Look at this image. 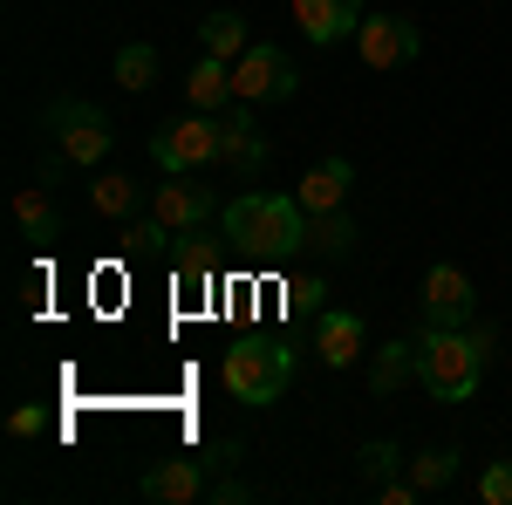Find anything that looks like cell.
<instances>
[{
	"instance_id": "4316f807",
	"label": "cell",
	"mask_w": 512,
	"mask_h": 505,
	"mask_svg": "<svg viewBox=\"0 0 512 505\" xmlns=\"http://www.w3.org/2000/svg\"><path fill=\"white\" fill-rule=\"evenodd\" d=\"M7 430H14V437H41V430H48V410H41V403H21V410L7 417Z\"/></svg>"
},
{
	"instance_id": "603a6c76",
	"label": "cell",
	"mask_w": 512,
	"mask_h": 505,
	"mask_svg": "<svg viewBox=\"0 0 512 505\" xmlns=\"http://www.w3.org/2000/svg\"><path fill=\"white\" fill-rule=\"evenodd\" d=\"M396 465H403V451H396L390 437H376V444H362V478H369V485H383V478H390Z\"/></svg>"
},
{
	"instance_id": "5b68a950",
	"label": "cell",
	"mask_w": 512,
	"mask_h": 505,
	"mask_svg": "<svg viewBox=\"0 0 512 505\" xmlns=\"http://www.w3.org/2000/svg\"><path fill=\"white\" fill-rule=\"evenodd\" d=\"M151 157H158L164 171H205V164H219V117L198 110V117L158 123L151 130Z\"/></svg>"
},
{
	"instance_id": "4fadbf2b",
	"label": "cell",
	"mask_w": 512,
	"mask_h": 505,
	"mask_svg": "<svg viewBox=\"0 0 512 505\" xmlns=\"http://www.w3.org/2000/svg\"><path fill=\"white\" fill-rule=\"evenodd\" d=\"M294 28L315 41V48H328V41L362 28V0H294Z\"/></svg>"
},
{
	"instance_id": "8fae6325",
	"label": "cell",
	"mask_w": 512,
	"mask_h": 505,
	"mask_svg": "<svg viewBox=\"0 0 512 505\" xmlns=\"http://www.w3.org/2000/svg\"><path fill=\"white\" fill-rule=\"evenodd\" d=\"M212 492V465L205 458H164L144 471V499L151 505H198Z\"/></svg>"
},
{
	"instance_id": "8992f818",
	"label": "cell",
	"mask_w": 512,
	"mask_h": 505,
	"mask_svg": "<svg viewBox=\"0 0 512 505\" xmlns=\"http://www.w3.org/2000/svg\"><path fill=\"white\" fill-rule=\"evenodd\" d=\"M294 82H301L294 76V55L274 48V41H253V48L233 62V96L239 103H287Z\"/></svg>"
},
{
	"instance_id": "6da1fadb",
	"label": "cell",
	"mask_w": 512,
	"mask_h": 505,
	"mask_svg": "<svg viewBox=\"0 0 512 505\" xmlns=\"http://www.w3.org/2000/svg\"><path fill=\"white\" fill-rule=\"evenodd\" d=\"M219 233L233 239L246 260H294L308 233H315V212L301 198H280V192H246L219 212Z\"/></svg>"
},
{
	"instance_id": "52a82bcc",
	"label": "cell",
	"mask_w": 512,
	"mask_h": 505,
	"mask_svg": "<svg viewBox=\"0 0 512 505\" xmlns=\"http://www.w3.org/2000/svg\"><path fill=\"white\" fill-rule=\"evenodd\" d=\"M355 55H362V69H410V62L424 55V35H417V21H403V14H362Z\"/></svg>"
},
{
	"instance_id": "7a4b0ae2",
	"label": "cell",
	"mask_w": 512,
	"mask_h": 505,
	"mask_svg": "<svg viewBox=\"0 0 512 505\" xmlns=\"http://www.w3.org/2000/svg\"><path fill=\"white\" fill-rule=\"evenodd\" d=\"M492 362V328H424L417 342V383L431 389L437 403H465L478 396V376Z\"/></svg>"
},
{
	"instance_id": "ba28073f",
	"label": "cell",
	"mask_w": 512,
	"mask_h": 505,
	"mask_svg": "<svg viewBox=\"0 0 512 505\" xmlns=\"http://www.w3.org/2000/svg\"><path fill=\"white\" fill-rule=\"evenodd\" d=\"M219 205H212V192L205 185H192V171H164V185L151 192V219H158L164 233H205V219H212Z\"/></svg>"
},
{
	"instance_id": "30bf717a",
	"label": "cell",
	"mask_w": 512,
	"mask_h": 505,
	"mask_svg": "<svg viewBox=\"0 0 512 505\" xmlns=\"http://www.w3.org/2000/svg\"><path fill=\"white\" fill-rule=\"evenodd\" d=\"M267 137H260V123H253V103H239L233 96V110L219 117V164L233 171V178H260L267 171Z\"/></svg>"
},
{
	"instance_id": "d6986e66",
	"label": "cell",
	"mask_w": 512,
	"mask_h": 505,
	"mask_svg": "<svg viewBox=\"0 0 512 505\" xmlns=\"http://www.w3.org/2000/svg\"><path fill=\"white\" fill-rule=\"evenodd\" d=\"M137 198H144V192H137V178H123V171H103V178L89 185V205H96L103 219H130Z\"/></svg>"
},
{
	"instance_id": "2e32d148",
	"label": "cell",
	"mask_w": 512,
	"mask_h": 505,
	"mask_svg": "<svg viewBox=\"0 0 512 505\" xmlns=\"http://www.w3.org/2000/svg\"><path fill=\"white\" fill-rule=\"evenodd\" d=\"M198 41H205V55H219V62H239V55L253 48V35H246V14H233V7L205 14V21H198Z\"/></svg>"
},
{
	"instance_id": "d4e9b609",
	"label": "cell",
	"mask_w": 512,
	"mask_h": 505,
	"mask_svg": "<svg viewBox=\"0 0 512 505\" xmlns=\"http://www.w3.org/2000/svg\"><path fill=\"white\" fill-rule=\"evenodd\" d=\"M178 280H185V287L212 280V246H185V253H178Z\"/></svg>"
},
{
	"instance_id": "3957f363",
	"label": "cell",
	"mask_w": 512,
	"mask_h": 505,
	"mask_svg": "<svg viewBox=\"0 0 512 505\" xmlns=\"http://www.w3.org/2000/svg\"><path fill=\"white\" fill-rule=\"evenodd\" d=\"M287 383H294V349H287V342L253 335V342L226 349V396H233V403L267 410V403H280V389H287Z\"/></svg>"
},
{
	"instance_id": "9c48e42d",
	"label": "cell",
	"mask_w": 512,
	"mask_h": 505,
	"mask_svg": "<svg viewBox=\"0 0 512 505\" xmlns=\"http://www.w3.org/2000/svg\"><path fill=\"white\" fill-rule=\"evenodd\" d=\"M424 328H465L478 314V294H472V273L451 267V260H437L431 273H424Z\"/></svg>"
},
{
	"instance_id": "9a60e30c",
	"label": "cell",
	"mask_w": 512,
	"mask_h": 505,
	"mask_svg": "<svg viewBox=\"0 0 512 505\" xmlns=\"http://www.w3.org/2000/svg\"><path fill=\"white\" fill-rule=\"evenodd\" d=\"M185 96H192V110H226L233 103V62L198 55V69L185 76Z\"/></svg>"
},
{
	"instance_id": "f1b7e54d",
	"label": "cell",
	"mask_w": 512,
	"mask_h": 505,
	"mask_svg": "<svg viewBox=\"0 0 512 505\" xmlns=\"http://www.w3.org/2000/svg\"><path fill=\"white\" fill-rule=\"evenodd\" d=\"M205 499H219V505H239V499H253V485H239V478H219Z\"/></svg>"
},
{
	"instance_id": "7c38bea8",
	"label": "cell",
	"mask_w": 512,
	"mask_h": 505,
	"mask_svg": "<svg viewBox=\"0 0 512 505\" xmlns=\"http://www.w3.org/2000/svg\"><path fill=\"white\" fill-rule=\"evenodd\" d=\"M362 342H369L362 314H349V308H321L315 314V355L328 362V369H349L355 355H362Z\"/></svg>"
},
{
	"instance_id": "7402d4cb",
	"label": "cell",
	"mask_w": 512,
	"mask_h": 505,
	"mask_svg": "<svg viewBox=\"0 0 512 505\" xmlns=\"http://www.w3.org/2000/svg\"><path fill=\"white\" fill-rule=\"evenodd\" d=\"M110 76H117L123 89H151V82H158V48H151V41H130V48H117Z\"/></svg>"
},
{
	"instance_id": "ac0fdd59",
	"label": "cell",
	"mask_w": 512,
	"mask_h": 505,
	"mask_svg": "<svg viewBox=\"0 0 512 505\" xmlns=\"http://www.w3.org/2000/svg\"><path fill=\"white\" fill-rule=\"evenodd\" d=\"M458 465H465V451H458V444H437L424 458H410V485H417V492H444V485L458 478Z\"/></svg>"
},
{
	"instance_id": "f546056e",
	"label": "cell",
	"mask_w": 512,
	"mask_h": 505,
	"mask_svg": "<svg viewBox=\"0 0 512 505\" xmlns=\"http://www.w3.org/2000/svg\"><path fill=\"white\" fill-rule=\"evenodd\" d=\"M62 171H69V157H62V151H48V157H41V185H55Z\"/></svg>"
},
{
	"instance_id": "44dd1931",
	"label": "cell",
	"mask_w": 512,
	"mask_h": 505,
	"mask_svg": "<svg viewBox=\"0 0 512 505\" xmlns=\"http://www.w3.org/2000/svg\"><path fill=\"white\" fill-rule=\"evenodd\" d=\"M308 246H315V253H328V260H349V253H355V219H349V212H315Z\"/></svg>"
},
{
	"instance_id": "5bb4252c",
	"label": "cell",
	"mask_w": 512,
	"mask_h": 505,
	"mask_svg": "<svg viewBox=\"0 0 512 505\" xmlns=\"http://www.w3.org/2000/svg\"><path fill=\"white\" fill-rule=\"evenodd\" d=\"M349 185H355V164H349V157H321L315 171L301 178V192H294V198H301L308 212H342Z\"/></svg>"
},
{
	"instance_id": "e0dca14e",
	"label": "cell",
	"mask_w": 512,
	"mask_h": 505,
	"mask_svg": "<svg viewBox=\"0 0 512 505\" xmlns=\"http://www.w3.org/2000/svg\"><path fill=\"white\" fill-rule=\"evenodd\" d=\"M410 376H417V342H383L376 349V369H369V389L376 396H396Z\"/></svg>"
},
{
	"instance_id": "cb8c5ba5",
	"label": "cell",
	"mask_w": 512,
	"mask_h": 505,
	"mask_svg": "<svg viewBox=\"0 0 512 505\" xmlns=\"http://www.w3.org/2000/svg\"><path fill=\"white\" fill-rule=\"evenodd\" d=\"M478 499L485 505H512V458H499V465L478 478Z\"/></svg>"
},
{
	"instance_id": "484cf974",
	"label": "cell",
	"mask_w": 512,
	"mask_h": 505,
	"mask_svg": "<svg viewBox=\"0 0 512 505\" xmlns=\"http://www.w3.org/2000/svg\"><path fill=\"white\" fill-rule=\"evenodd\" d=\"M321 294H328L321 280H294V287H287V308L294 314H321Z\"/></svg>"
},
{
	"instance_id": "83f0119b",
	"label": "cell",
	"mask_w": 512,
	"mask_h": 505,
	"mask_svg": "<svg viewBox=\"0 0 512 505\" xmlns=\"http://www.w3.org/2000/svg\"><path fill=\"white\" fill-rule=\"evenodd\" d=\"M376 499H383V505H417L424 492H417L410 478H383V485H376Z\"/></svg>"
},
{
	"instance_id": "ffe728a7",
	"label": "cell",
	"mask_w": 512,
	"mask_h": 505,
	"mask_svg": "<svg viewBox=\"0 0 512 505\" xmlns=\"http://www.w3.org/2000/svg\"><path fill=\"white\" fill-rule=\"evenodd\" d=\"M14 226H21V239H35V246H48V239L62 233L55 205H48L41 192H14Z\"/></svg>"
},
{
	"instance_id": "277c9868",
	"label": "cell",
	"mask_w": 512,
	"mask_h": 505,
	"mask_svg": "<svg viewBox=\"0 0 512 505\" xmlns=\"http://www.w3.org/2000/svg\"><path fill=\"white\" fill-rule=\"evenodd\" d=\"M41 130L55 137V151L69 157L76 171H96V164L110 157V117H103L96 103H82V96H62V103H48Z\"/></svg>"
}]
</instances>
